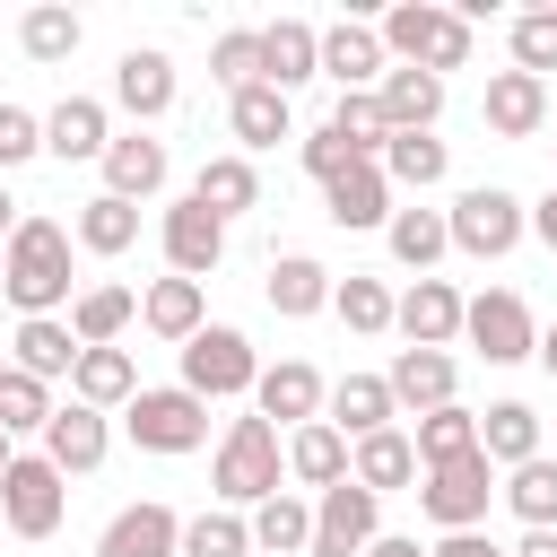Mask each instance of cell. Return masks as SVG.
I'll use <instances>...</instances> for the list:
<instances>
[{
	"label": "cell",
	"mask_w": 557,
	"mask_h": 557,
	"mask_svg": "<svg viewBox=\"0 0 557 557\" xmlns=\"http://www.w3.org/2000/svg\"><path fill=\"white\" fill-rule=\"evenodd\" d=\"M366 557H426V548H418V540H400V531H383V540H374Z\"/></svg>",
	"instance_id": "obj_53"
},
{
	"label": "cell",
	"mask_w": 557,
	"mask_h": 557,
	"mask_svg": "<svg viewBox=\"0 0 557 557\" xmlns=\"http://www.w3.org/2000/svg\"><path fill=\"white\" fill-rule=\"evenodd\" d=\"M0 278H9V244H0Z\"/></svg>",
	"instance_id": "obj_58"
},
{
	"label": "cell",
	"mask_w": 557,
	"mask_h": 557,
	"mask_svg": "<svg viewBox=\"0 0 557 557\" xmlns=\"http://www.w3.org/2000/svg\"><path fill=\"white\" fill-rule=\"evenodd\" d=\"M339 165H357V157H348V139H339L331 122H322V131H305V174H313V183H331Z\"/></svg>",
	"instance_id": "obj_50"
},
{
	"label": "cell",
	"mask_w": 557,
	"mask_h": 557,
	"mask_svg": "<svg viewBox=\"0 0 557 557\" xmlns=\"http://www.w3.org/2000/svg\"><path fill=\"white\" fill-rule=\"evenodd\" d=\"M513 513H522V531H557V461L540 453V461H522V470H505V487H496Z\"/></svg>",
	"instance_id": "obj_39"
},
{
	"label": "cell",
	"mask_w": 557,
	"mask_h": 557,
	"mask_svg": "<svg viewBox=\"0 0 557 557\" xmlns=\"http://www.w3.org/2000/svg\"><path fill=\"white\" fill-rule=\"evenodd\" d=\"M322 374L305 366V357H278V366H261V383H252V409L270 418V426H313L322 418Z\"/></svg>",
	"instance_id": "obj_15"
},
{
	"label": "cell",
	"mask_w": 557,
	"mask_h": 557,
	"mask_svg": "<svg viewBox=\"0 0 557 557\" xmlns=\"http://www.w3.org/2000/svg\"><path fill=\"white\" fill-rule=\"evenodd\" d=\"M131 313H139L131 287H78V296H70V331H78V348H113V339L131 331Z\"/></svg>",
	"instance_id": "obj_32"
},
{
	"label": "cell",
	"mask_w": 557,
	"mask_h": 557,
	"mask_svg": "<svg viewBox=\"0 0 557 557\" xmlns=\"http://www.w3.org/2000/svg\"><path fill=\"white\" fill-rule=\"evenodd\" d=\"M513 70H531V78L557 70V9H522L513 17Z\"/></svg>",
	"instance_id": "obj_48"
},
{
	"label": "cell",
	"mask_w": 557,
	"mask_h": 557,
	"mask_svg": "<svg viewBox=\"0 0 557 557\" xmlns=\"http://www.w3.org/2000/svg\"><path fill=\"white\" fill-rule=\"evenodd\" d=\"M331 313H339L348 331H366V339H374V331H392V313H400V296H392L383 278H366V270H348V278L331 287Z\"/></svg>",
	"instance_id": "obj_41"
},
{
	"label": "cell",
	"mask_w": 557,
	"mask_h": 557,
	"mask_svg": "<svg viewBox=\"0 0 557 557\" xmlns=\"http://www.w3.org/2000/svg\"><path fill=\"white\" fill-rule=\"evenodd\" d=\"M322 70L339 78V96H374V87L392 78V52H383V35H374V26L339 17V26L322 35Z\"/></svg>",
	"instance_id": "obj_14"
},
{
	"label": "cell",
	"mask_w": 557,
	"mask_h": 557,
	"mask_svg": "<svg viewBox=\"0 0 557 557\" xmlns=\"http://www.w3.org/2000/svg\"><path fill=\"white\" fill-rule=\"evenodd\" d=\"M513 557H557V531H522V548Z\"/></svg>",
	"instance_id": "obj_54"
},
{
	"label": "cell",
	"mask_w": 557,
	"mask_h": 557,
	"mask_svg": "<svg viewBox=\"0 0 557 557\" xmlns=\"http://www.w3.org/2000/svg\"><path fill=\"white\" fill-rule=\"evenodd\" d=\"M374 96H383L392 131H435V113H444V78H426V70H392Z\"/></svg>",
	"instance_id": "obj_34"
},
{
	"label": "cell",
	"mask_w": 557,
	"mask_h": 557,
	"mask_svg": "<svg viewBox=\"0 0 557 557\" xmlns=\"http://www.w3.org/2000/svg\"><path fill=\"white\" fill-rule=\"evenodd\" d=\"M113 104H122L131 122H157V113L174 104V61H165L157 44H131V52L113 61Z\"/></svg>",
	"instance_id": "obj_16"
},
{
	"label": "cell",
	"mask_w": 557,
	"mask_h": 557,
	"mask_svg": "<svg viewBox=\"0 0 557 557\" xmlns=\"http://www.w3.org/2000/svg\"><path fill=\"white\" fill-rule=\"evenodd\" d=\"M17 235V200H9V183H0V244Z\"/></svg>",
	"instance_id": "obj_55"
},
{
	"label": "cell",
	"mask_w": 557,
	"mask_h": 557,
	"mask_svg": "<svg viewBox=\"0 0 557 557\" xmlns=\"http://www.w3.org/2000/svg\"><path fill=\"white\" fill-rule=\"evenodd\" d=\"M418 470H444V461H461V453H479V418L453 400V409H435V418H418Z\"/></svg>",
	"instance_id": "obj_42"
},
{
	"label": "cell",
	"mask_w": 557,
	"mask_h": 557,
	"mask_svg": "<svg viewBox=\"0 0 557 557\" xmlns=\"http://www.w3.org/2000/svg\"><path fill=\"white\" fill-rule=\"evenodd\" d=\"M78 9H26L17 17V44H26V61H70L78 52Z\"/></svg>",
	"instance_id": "obj_43"
},
{
	"label": "cell",
	"mask_w": 557,
	"mask_h": 557,
	"mask_svg": "<svg viewBox=\"0 0 557 557\" xmlns=\"http://www.w3.org/2000/svg\"><path fill=\"white\" fill-rule=\"evenodd\" d=\"M96 557H183V513H174L165 496H139V505H122V513L104 522Z\"/></svg>",
	"instance_id": "obj_11"
},
{
	"label": "cell",
	"mask_w": 557,
	"mask_h": 557,
	"mask_svg": "<svg viewBox=\"0 0 557 557\" xmlns=\"http://www.w3.org/2000/svg\"><path fill=\"white\" fill-rule=\"evenodd\" d=\"M322 70V35L305 26V17H278V26H261V78L287 96V87H305Z\"/></svg>",
	"instance_id": "obj_24"
},
{
	"label": "cell",
	"mask_w": 557,
	"mask_h": 557,
	"mask_svg": "<svg viewBox=\"0 0 557 557\" xmlns=\"http://www.w3.org/2000/svg\"><path fill=\"white\" fill-rule=\"evenodd\" d=\"M104 409H87V400H70V409H52V426H44V461L70 479V470H96L104 461Z\"/></svg>",
	"instance_id": "obj_22"
},
{
	"label": "cell",
	"mask_w": 557,
	"mask_h": 557,
	"mask_svg": "<svg viewBox=\"0 0 557 557\" xmlns=\"http://www.w3.org/2000/svg\"><path fill=\"white\" fill-rule=\"evenodd\" d=\"M383 235H392V261H409L418 278H426V270L453 252V226H444V209H392V226H383Z\"/></svg>",
	"instance_id": "obj_36"
},
{
	"label": "cell",
	"mask_w": 557,
	"mask_h": 557,
	"mask_svg": "<svg viewBox=\"0 0 557 557\" xmlns=\"http://www.w3.org/2000/svg\"><path fill=\"white\" fill-rule=\"evenodd\" d=\"M374 35H383V52L400 70H426V78H444V70L470 61V17L461 9H435V0H400Z\"/></svg>",
	"instance_id": "obj_2"
},
{
	"label": "cell",
	"mask_w": 557,
	"mask_h": 557,
	"mask_svg": "<svg viewBox=\"0 0 557 557\" xmlns=\"http://www.w3.org/2000/svg\"><path fill=\"white\" fill-rule=\"evenodd\" d=\"M122 426H131L139 453H200L209 444V400L183 392V383H165V392H139L122 409Z\"/></svg>",
	"instance_id": "obj_5"
},
{
	"label": "cell",
	"mask_w": 557,
	"mask_h": 557,
	"mask_svg": "<svg viewBox=\"0 0 557 557\" xmlns=\"http://www.w3.org/2000/svg\"><path fill=\"white\" fill-rule=\"evenodd\" d=\"M331 270L322 261H305V252H287V261H270V313H287V322H305V313H322L331 305Z\"/></svg>",
	"instance_id": "obj_31"
},
{
	"label": "cell",
	"mask_w": 557,
	"mask_h": 557,
	"mask_svg": "<svg viewBox=\"0 0 557 557\" xmlns=\"http://www.w3.org/2000/svg\"><path fill=\"white\" fill-rule=\"evenodd\" d=\"M426 557H513V548H496V540H479V531H444Z\"/></svg>",
	"instance_id": "obj_51"
},
{
	"label": "cell",
	"mask_w": 557,
	"mask_h": 557,
	"mask_svg": "<svg viewBox=\"0 0 557 557\" xmlns=\"http://www.w3.org/2000/svg\"><path fill=\"white\" fill-rule=\"evenodd\" d=\"M322 200H331V226H392V174H383L374 157L339 165V174L322 183Z\"/></svg>",
	"instance_id": "obj_17"
},
{
	"label": "cell",
	"mask_w": 557,
	"mask_h": 557,
	"mask_svg": "<svg viewBox=\"0 0 557 557\" xmlns=\"http://www.w3.org/2000/svg\"><path fill=\"white\" fill-rule=\"evenodd\" d=\"M70 235H78L87 252H104V261H113V252H131V244H139V209H131V200H113V191H96V200L70 218Z\"/></svg>",
	"instance_id": "obj_37"
},
{
	"label": "cell",
	"mask_w": 557,
	"mask_h": 557,
	"mask_svg": "<svg viewBox=\"0 0 557 557\" xmlns=\"http://www.w3.org/2000/svg\"><path fill=\"white\" fill-rule=\"evenodd\" d=\"M44 148L61 157V165H104V148H113V131H104V104L96 96H61L52 113H44Z\"/></svg>",
	"instance_id": "obj_19"
},
{
	"label": "cell",
	"mask_w": 557,
	"mask_h": 557,
	"mask_svg": "<svg viewBox=\"0 0 557 557\" xmlns=\"http://www.w3.org/2000/svg\"><path fill=\"white\" fill-rule=\"evenodd\" d=\"M487 496H496V461L487 453H461V461H444V470L418 479V505H426L435 531H479L487 522Z\"/></svg>",
	"instance_id": "obj_7"
},
{
	"label": "cell",
	"mask_w": 557,
	"mask_h": 557,
	"mask_svg": "<svg viewBox=\"0 0 557 557\" xmlns=\"http://www.w3.org/2000/svg\"><path fill=\"white\" fill-rule=\"evenodd\" d=\"M226 122H235V139L244 148H278L287 131H296V113H287V96L261 78V87H244V96H226Z\"/></svg>",
	"instance_id": "obj_35"
},
{
	"label": "cell",
	"mask_w": 557,
	"mask_h": 557,
	"mask_svg": "<svg viewBox=\"0 0 557 557\" xmlns=\"http://www.w3.org/2000/svg\"><path fill=\"white\" fill-rule=\"evenodd\" d=\"M70 400H87V409H131V400H139V366H131L122 348H78Z\"/></svg>",
	"instance_id": "obj_28"
},
{
	"label": "cell",
	"mask_w": 557,
	"mask_h": 557,
	"mask_svg": "<svg viewBox=\"0 0 557 557\" xmlns=\"http://www.w3.org/2000/svg\"><path fill=\"white\" fill-rule=\"evenodd\" d=\"M540 366H548V383H557V322L540 331Z\"/></svg>",
	"instance_id": "obj_56"
},
{
	"label": "cell",
	"mask_w": 557,
	"mask_h": 557,
	"mask_svg": "<svg viewBox=\"0 0 557 557\" xmlns=\"http://www.w3.org/2000/svg\"><path fill=\"white\" fill-rule=\"evenodd\" d=\"M348 479L374 487V496H392V487H409V479H426V470H418V444H409L400 426H383V435H366V444L348 453Z\"/></svg>",
	"instance_id": "obj_29"
},
{
	"label": "cell",
	"mask_w": 557,
	"mask_h": 557,
	"mask_svg": "<svg viewBox=\"0 0 557 557\" xmlns=\"http://www.w3.org/2000/svg\"><path fill=\"white\" fill-rule=\"evenodd\" d=\"M0 426H9V435H26V426L44 435V426H52V392H44L35 374H17V366H9V383H0Z\"/></svg>",
	"instance_id": "obj_47"
},
{
	"label": "cell",
	"mask_w": 557,
	"mask_h": 557,
	"mask_svg": "<svg viewBox=\"0 0 557 557\" xmlns=\"http://www.w3.org/2000/svg\"><path fill=\"white\" fill-rule=\"evenodd\" d=\"M252 548V522L235 513V505H218V513H191L183 522V557H244Z\"/></svg>",
	"instance_id": "obj_45"
},
{
	"label": "cell",
	"mask_w": 557,
	"mask_h": 557,
	"mask_svg": "<svg viewBox=\"0 0 557 557\" xmlns=\"http://www.w3.org/2000/svg\"><path fill=\"white\" fill-rule=\"evenodd\" d=\"M26 157H44V122H35L26 104H0V174L26 165Z\"/></svg>",
	"instance_id": "obj_49"
},
{
	"label": "cell",
	"mask_w": 557,
	"mask_h": 557,
	"mask_svg": "<svg viewBox=\"0 0 557 557\" xmlns=\"http://www.w3.org/2000/svg\"><path fill=\"white\" fill-rule=\"evenodd\" d=\"M104 191L113 200H148V191H165V139H148V131H131V139H113L104 148Z\"/></svg>",
	"instance_id": "obj_25"
},
{
	"label": "cell",
	"mask_w": 557,
	"mask_h": 557,
	"mask_svg": "<svg viewBox=\"0 0 557 557\" xmlns=\"http://www.w3.org/2000/svg\"><path fill=\"white\" fill-rule=\"evenodd\" d=\"M252 383H261V357H252L244 331L209 322L200 339H183V392H200V400H235V392H252Z\"/></svg>",
	"instance_id": "obj_6"
},
{
	"label": "cell",
	"mask_w": 557,
	"mask_h": 557,
	"mask_svg": "<svg viewBox=\"0 0 557 557\" xmlns=\"http://www.w3.org/2000/svg\"><path fill=\"white\" fill-rule=\"evenodd\" d=\"M252 548H270V557H296V548H313V505L305 496H270V505H252Z\"/></svg>",
	"instance_id": "obj_38"
},
{
	"label": "cell",
	"mask_w": 557,
	"mask_h": 557,
	"mask_svg": "<svg viewBox=\"0 0 557 557\" xmlns=\"http://www.w3.org/2000/svg\"><path fill=\"white\" fill-rule=\"evenodd\" d=\"M322 409H331V426H339L348 444H366V435H383V426L400 418V400H392V383H383V374H339Z\"/></svg>",
	"instance_id": "obj_20"
},
{
	"label": "cell",
	"mask_w": 557,
	"mask_h": 557,
	"mask_svg": "<svg viewBox=\"0 0 557 557\" xmlns=\"http://www.w3.org/2000/svg\"><path fill=\"white\" fill-rule=\"evenodd\" d=\"M461 313H470V296H461L453 278H418V287L400 296L392 331H400L409 348H453V339H461Z\"/></svg>",
	"instance_id": "obj_13"
},
{
	"label": "cell",
	"mask_w": 557,
	"mask_h": 557,
	"mask_svg": "<svg viewBox=\"0 0 557 557\" xmlns=\"http://www.w3.org/2000/svg\"><path fill=\"white\" fill-rule=\"evenodd\" d=\"M9 461H17V453H9V426H0V479H9Z\"/></svg>",
	"instance_id": "obj_57"
},
{
	"label": "cell",
	"mask_w": 557,
	"mask_h": 557,
	"mask_svg": "<svg viewBox=\"0 0 557 557\" xmlns=\"http://www.w3.org/2000/svg\"><path fill=\"white\" fill-rule=\"evenodd\" d=\"M479 453H487L496 470H522V461H540V418H531L522 400H496V409L479 418Z\"/></svg>",
	"instance_id": "obj_33"
},
{
	"label": "cell",
	"mask_w": 557,
	"mask_h": 557,
	"mask_svg": "<svg viewBox=\"0 0 557 557\" xmlns=\"http://www.w3.org/2000/svg\"><path fill=\"white\" fill-rule=\"evenodd\" d=\"M531 235H540V244H548V252H557V183H548V191H540V209H531Z\"/></svg>",
	"instance_id": "obj_52"
},
{
	"label": "cell",
	"mask_w": 557,
	"mask_h": 557,
	"mask_svg": "<svg viewBox=\"0 0 557 557\" xmlns=\"http://www.w3.org/2000/svg\"><path fill=\"white\" fill-rule=\"evenodd\" d=\"M348 453H357V444H348L331 418H313V426H296V435H287V479L322 496V487H339V479H348Z\"/></svg>",
	"instance_id": "obj_23"
},
{
	"label": "cell",
	"mask_w": 557,
	"mask_h": 557,
	"mask_svg": "<svg viewBox=\"0 0 557 557\" xmlns=\"http://www.w3.org/2000/svg\"><path fill=\"white\" fill-rule=\"evenodd\" d=\"M461 339H470L487 366H522V357H540V322H531V305H522L513 287H487V296H470V313H461Z\"/></svg>",
	"instance_id": "obj_9"
},
{
	"label": "cell",
	"mask_w": 557,
	"mask_h": 557,
	"mask_svg": "<svg viewBox=\"0 0 557 557\" xmlns=\"http://www.w3.org/2000/svg\"><path fill=\"white\" fill-rule=\"evenodd\" d=\"M479 113H487V131H496V139H531V131L548 122V78H531V70H496Z\"/></svg>",
	"instance_id": "obj_18"
},
{
	"label": "cell",
	"mask_w": 557,
	"mask_h": 557,
	"mask_svg": "<svg viewBox=\"0 0 557 557\" xmlns=\"http://www.w3.org/2000/svg\"><path fill=\"white\" fill-rule=\"evenodd\" d=\"M444 165H453V157H444V139H435V131H392V148H383V174H392V183H409V191H435V183H444Z\"/></svg>",
	"instance_id": "obj_40"
},
{
	"label": "cell",
	"mask_w": 557,
	"mask_h": 557,
	"mask_svg": "<svg viewBox=\"0 0 557 557\" xmlns=\"http://www.w3.org/2000/svg\"><path fill=\"white\" fill-rule=\"evenodd\" d=\"M383 383H392V400H400V409H418V418L453 409V357H444V348H400Z\"/></svg>",
	"instance_id": "obj_21"
},
{
	"label": "cell",
	"mask_w": 557,
	"mask_h": 557,
	"mask_svg": "<svg viewBox=\"0 0 557 557\" xmlns=\"http://www.w3.org/2000/svg\"><path fill=\"white\" fill-rule=\"evenodd\" d=\"M191 200H200L209 218H244V209H261V174H252V157H209V165L191 174Z\"/></svg>",
	"instance_id": "obj_30"
},
{
	"label": "cell",
	"mask_w": 557,
	"mask_h": 557,
	"mask_svg": "<svg viewBox=\"0 0 557 557\" xmlns=\"http://www.w3.org/2000/svg\"><path fill=\"white\" fill-rule=\"evenodd\" d=\"M17 357V374H35V383H52V374H78V331L61 322V313H44V322H17V339H9Z\"/></svg>",
	"instance_id": "obj_27"
},
{
	"label": "cell",
	"mask_w": 557,
	"mask_h": 557,
	"mask_svg": "<svg viewBox=\"0 0 557 557\" xmlns=\"http://www.w3.org/2000/svg\"><path fill=\"white\" fill-rule=\"evenodd\" d=\"M331 131L348 139V157H374V165H383V148H392V122H383V96H339V113H331Z\"/></svg>",
	"instance_id": "obj_44"
},
{
	"label": "cell",
	"mask_w": 557,
	"mask_h": 557,
	"mask_svg": "<svg viewBox=\"0 0 557 557\" xmlns=\"http://www.w3.org/2000/svg\"><path fill=\"white\" fill-rule=\"evenodd\" d=\"M374 540H383V496H374V487L339 479V487L313 496V548H305V557H366Z\"/></svg>",
	"instance_id": "obj_8"
},
{
	"label": "cell",
	"mask_w": 557,
	"mask_h": 557,
	"mask_svg": "<svg viewBox=\"0 0 557 557\" xmlns=\"http://www.w3.org/2000/svg\"><path fill=\"white\" fill-rule=\"evenodd\" d=\"M278 470H287V453H278V426L261 409L218 435V505H270L278 496Z\"/></svg>",
	"instance_id": "obj_3"
},
{
	"label": "cell",
	"mask_w": 557,
	"mask_h": 557,
	"mask_svg": "<svg viewBox=\"0 0 557 557\" xmlns=\"http://www.w3.org/2000/svg\"><path fill=\"white\" fill-rule=\"evenodd\" d=\"M61 505H70L61 470H52L44 453H17L9 479H0V522H9L17 540H52V531H61Z\"/></svg>",
	"instance_id": "obj_10"
},
{
	"label": "cell",
	"mask_w": 557,
	"mask_h": 557,
	"mask_svg": "<svg viewBox=\"0 0 557 557\" xmlns=\"http://www.w3.org/2000/svg\"><path fill=\"white\" fill-rule=\"evenodd\" d=\"M139 322H148L157 339H174V348H183V339H200V331H209V305H200V278H157V287L139 296Z\"/></svg>",
	"instance_id": "obj_26"
},
{
	"label": "cell",
	"mask_w": 557,
	"mask_h": 557,
	"mask_svg": "<svg viewBox=\"0 0 557 557\" xmlns=\"http://www.w3.org/2000/svg\"><path fill=\"white\" fill-rule=\"evenodd\" d=\"M0 296H9L26 322H44L52 305H70V226H52V218H17Z\"/></svg>",
	"instance_id": "obj_1"
},
{
	"label": "cell",
	"mask_w": 557,
	"mask_h": 557,
	"mask_svg": "<svg viewBox=\"0 0 557 557\" xmlns=\"http://www.w3.org/2000/svg\"><path fill=\"white\" fill-rule=\"evenodd\" d=\"M209 78H218L226 96H244V87H261V35H252V26H235V35H218V44H209Z\"/></svg>",
	"instance_id": "obj_46"
},
{
	"label": "cell",
	"mask_w": 557,
	"mask_h": 557,
	"mask_svg": "<svg viewBox=\"0 0 557 557\" xmlns=\"http://www.w3.org/2000/svg\"><path fill=\"white\" fill-rule=\"evenodd\" d=\"M444 226H453V252H470V261H505V252L531 235V209H522L505 183H470V191L444 209Z\"/></svg>",
	"instance_id": "obj_4"
},
{
	"label": "cell",
	"mask_w": 557,
	"mask_h": 557,
	"mask_svg": "<svg viewBox=\"0 0 557 557\" xmlns=\"http://www.w3.org/2000/svg\"><path fill=\"white\" fill-rule=\"evenodd\" d=\"M157 235H165V261H174V278H209V270L226 261V218H209L191 191L165 209V226H157Z\"/></svg>",
	"instance_id": "obj_12"
},
{
	"label": "cell",
	"mask_w": 557,
	"mask_h": 557,
	"mask_svg": "<svg viewBox=\"0 0 557 557\" xmlns=\"http://www.w3.org/2000/svg\"><path fill=\"white\" fill-rule=\"evenodd\" d=\"M0 383H9V366H0Z\"/></svg>",
	"instance_id": "obj_59"
}]
</instances>
